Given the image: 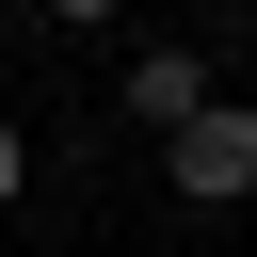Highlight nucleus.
Returning <instances> with one entry per match:
<instances>
[{"label": "nucleus", "instance_id": "obj_1", "mask_svg": "<svg viewBox=\"0 0 257 257\" xmlns=\"http://www.w3.org/2000/svg\"><path fill=\"white\" fill-rule=\"evenodd\" d=\"M161 177H177L193 209H257V96H209V112L161 145Z\"/></svg>", "mask_w": 257, "mask_h": 257}, {"label": "nucleus", "instance_id": "obj_2", "mask_svg": "<svg viewBox=\"0 0 257 257\" xmlns=\"http://www.w3.org/2000/svg\"><path fill=\"white\" fill-rule=\"evenodd\" d=\"M193 112H209V64H193V48H128V128H161V145H177Z\"/></svg>", "mask_w": 257, "mask_h": 257}, {"label": "nucleus", "instance_id": "obj_3", "mask_svg": "<svg viewBox=\"0 0 257 257\" xmlns=\"http://www.w3.org/2000/svg\"><path fill=\"white\" fill-rule=\"evenodd\" d=\"M16 193H32V128L0 112V209H16Z\"/></svg>", "mask_w": 257, "mask_h": 257}, {"label": "nucleus", "instance_id": "obj_4", "mask_svg": "<svg viewBox=\"0 0 257 257\" xmlns=\"http://www.w3.org/2000/svg\"><path fill=\"white\" fill-rule=\"evenodd\" d=\"M48 16H64V32H96V16H128V0H48Z\"/></svg>", "mask_w": 257, "mask_h": 257}, {"label": "nucleus", "instance_id": "obj_5", "mask_svg": "<svg viewBox=\"0 0 257 257\" xmlns=\"http://www.w3.org/2000/svg\"><path fill=\"white\" fill-rule=\"evenodd\" d=\"M209 16H257V0H209Z\"/></svg>", "mask_w": 257, "mask_h": 257}]
</instances>
